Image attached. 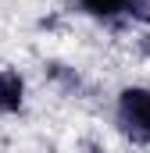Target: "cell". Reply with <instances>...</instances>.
<instances>
[{"mask_svg": "<svg viewBox=\"0 0 150 153\" xmlns=\"http://www.w3.org/2000/svg\"><path fill=\"white\" fill-rule=\"evenodd\" d=\"M129 18L150 22V0H129Z\"/></svg>", "mask_w": 150, "mask_h": 153, "instance_id": "cell-5", "label": "cell"}, {"mask_svg": "<svg viewBox=\"0 0 150 153\" xmlns=\"http://www.w3.org/2000/svg\"><path fill=\"white\" fill-rule=\"evenodd\" d=\"M93 153H104V150H93Z\"/></svg>", "mask_w": 150, "mask_h": 153, "instance_id": "cell-6", "label": "cell"}, {"mask_svg": "<svg viewBox=\"0 0 150 153\" xmlns=\"http://www.w3.org/2000/svg\"><path fill=\"white\" fill-rule=\"evenodd\" d=\"M43 75L50 78L64 96H79L82 93V75L75 71L72 64H64V61H43Z\"/></svg>", "mask_w": 150, "mask_h": 153, "instance_id": "cell-3", "label": "cell"}, {"mask_svg": "<svg viewBox=\"0 0 150 153\" xmlns=\"http://www.w3.org/2000/svg\"><path fill=\"white\" fill-rule=\"evenodd\" d=\"M114 125L129 143L150 146V85L118 89V96H114Z\"/></svg>", "mask_w": 150, "mask_h": 153, "instance_id": "cell-1", "label": "cell"}, {"mask_svg": "<svg viewBox=\"0 0 150 153\" xmlns=\"http://www.w3.org/2000/svg\"><path fill=\"white\" fill-rule=\"evenodd\" d=\"M25 111V75L18 68H0V114L14 117Z\"/></svg>", "mask_w": 150, "mask_h": 153, "instance_id": "cell-2", "label": "cell"}, {"mask_svg": "<svg viewBox=\"0 0 150 153\" xmlns=\"http://www.w3.org/2000/svg\"><path fill=\"white\" fill-rule=\"evenodd\" d=\"M147 43H150V32H147Z\"/></svg>", "mask_w": 150, "mask_h": 153, "instance_id": "cell-7", "label": "cell"}, {"mask_svg": "<svg viewBox=\"0 0 150 153\" xmlns=\"http://www.w3.org/2000/svg\"><path fill=\"white\" fill-rule=\"evenodd\" d=\"M79 11L93 22H118L129 18V0H79Z\"/></svg>", "mask_w": 150, "mask_h": 153, "instance_id": "cell-4", "label": "cell"}]
</instances>
